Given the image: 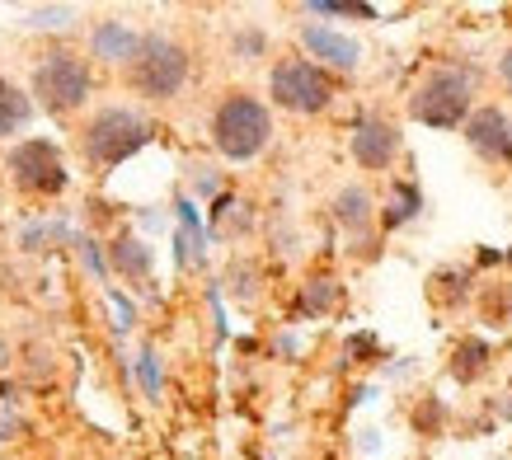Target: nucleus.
I'll return each mask as SVG.
<instances>
[{
	"instance_id": "2",
	"label": "nucleus",
	"mask_w": 512,
	"mask_h": 460,
	"mask_svg": "<svg viewBox=\"0 0 512 460\" xmlns=\"http://www.w3.org/2000/svg\"><path fill=\"white\" fill-rule=\"evenodd\" d=\"M268 141H273V113H268L264 99L226 94L217 104V113H212V146H217L221 160L245 165V160L268 151Z\"/></svg>"
},
{
	"instance_id": "11",
	"label": "nucleus",
	"mask_w": 512,
	"mask_h": 460,
	"mask_svg": "<svg viewBox=\"0 0 512 460\" xmlns=\"http://www.w3.org/2000/svg\"><path fill=\"white\" fill-rule=\"evenodd\" d=\"M141 43H146V33H137L132 24H123V19H104V24H94V33H90V52L99 62H113V66L137 62Z\"/></svg>"
},
{
	"instance_id": "3",
	"label": "nucleus",
	"mask_w": 512,
	"mask_h": 460,
	"mask_svg": "<svg viewBox=\"0 0 512 460\" xmlns=\"http://www.w3.org/2000/svg\"><path fill=\"white\" fill-rule=\"evenodd\" d=\"M151 137H156V123H151V118H141L137 108L109 104L80 127V151H85L90 165L113 169V165H123V160H132L141 146H151Z\"/></svg>"
},
{
	"instance_id": "27",
	"label": "nucleus",
	"mask_w": 512,
	"mask_h": 460,
	"mask_svg": "<svg viewBox=\"0 0 512 460\" xmlns=\"http://www.w3.org/2000/svg\"><path fill=\"white\" fill-rule=\"evenodd\" d=\"M231 282H235V287H231L235 296H245V301L254 296V268H249V263H235V268H231Z\"/></svg>"
},
{
	"instance_id": "25",
	"label": "nucleus",
	"mask_w": 512,
	"mask_h": 460,
	"mask_svg": "<svg viewBox=\"0 0 512 460\" xmlns=\"http://www.w3.org/2000/svg\"><path fill=\"white\" fill-rule=\"evenodd\" d=\"M62 19H76V10L71 5H43V10L29 15V24L33 29H62Z\"/></svg>"
},
{
	"instance_id": "28",
	"label": "nucleus",
	"mask_w": 512,
	"mask_h": 460,
	"mask_svg": "<svg viewBox=\"0 0 512 460\" xmlns=\"http://www.w3.org/2000/svg\"><path fill=\"white\" fill-rule=\"evenodd\" d=\"M179 221H184L188 235H202V221H198V207H193V198H179Z\"/></svg>"
},
{
	"instance_id": "7",
	"label": "nucleus",
	"mask_w": 512,
	"mask_h": 460,
	"mask_svg": "<svg viewBox=\"0 0 512 460\" xmlns=\"http://www.w3.org/2000/svg\"><path fill=\"white\" fill-rule=\"evenodd\" d=\"M5 169H10V184L19 193H38V198H52V193H62L71 184V174L62 165V151L43 137H29V141H19V146H10Z\"/></svg>"
},
{
	"instance_id": "26",
	"label": "nucleus",
	"mask_w": 512,
	"mask_h": 460,
	"mask_svg": "<svg viewBox=\"0 0 512 460\" xmlns=\"http://www.w3.org/2000/svg\"><path fill=\"white\" fill-rule=\"evenodd\" d=\"M109 306H113V320H118L113 329H118V334H127V329L137 324V310H132V301H127L118 287H109Z\"/></svg>"
},
{
	"instance_id": "24",
	"label": "nucleus",
	"mask_w": 512,
	"mask_h": 460,
	"mask_svg": "<svg viewBox=\"0 0 512 460\" xmlns=\"http://www.w3.org/2000/svg\"><path fill=\"white\" fill-rule=\"evenodd\" d=\"M76 249H80V263H85V268H90L94 277H104V273H109V259H104V249H99V240H90V235H80Z\"/></svg>"
},
{
	"instance_id": "4",
	"label": "nucleus",
	"mask_w": 512,
	"mask_h": 460,
	"mask_svg": "<svg viewBox=\"0 0 512 460\" xmlns=\"http://www.w3.org/2000/svg\"><path fill=\"white\" fill-rule=\"evenodd\" d=\"M268 99L296 118H315L334 104V80L325 66H315L311 57H282L268 71Z\"/></svg>"
},
{
	"instance_id": "17",
	"label": "nucleus",
	"mask_w": 512,
	"mask_h": 460,
	"mask_svg": "<svg viewBox=\"0 0 512 460\" xmlns=\"http://www.w3.org/2000/svg\"><path fill=\"white\" fill-rule=\"evenodd\" d=\"M339 296H343V287L334 282V277H306V287H301V296H296V310L301 315H329V310L339 306Z\"/></svg>"
},
{
	"instance_id": "30",
	"label": "nucleus",
	"mask_w": 512,
	"mask_h": 460,
	"mask_svg": "<svg viewBox=\"0 0 512 460\" xmlns=\"http://www.w3.org/2000/svg\"><path fill=\"white\" fill-rule=\"evenodd\" d=\"M15 399H19V385L15 381H0V409H15Z\"/></svg>"
},
{
	"instance_id": "10",
	"label": "nucleus",
	"mask_w": 512,
	"mask_h": 460,
	"mask_svg": "<svg viewBox=\"0 0 512 460\" xmlns=\"http://www.w3.org/2000/svg\"><path fill=\"white\" fill-rule=\"evenodd\" d=\"M301 47H306V57L315 66H329V71H348L353 76L362 66V43L339 29H329V24H301Z\"/></svg>"
},
{
	"instance_id": "12",
	"label": "nucleus",
	"mask_w": 512,
	"mask_h": 460,
	"mask_svg": "<svg viewBox=\"0 0 512 460\" xmlns=\"http://www.w3.org/2000/svg\"><path fill=\"white\" fill-rule=\"evenodd\" d=\"M334 221H339L348 235H357V240H367L376 226V202H372V188L362 184H343L339 193H334Z\"/></svg>"
},
{
	"instance_id": "1",
	"label": "nucleus",
	"mask_w": 512,
	"mask_h": 460,
	"mask_svg": "<svg viewBox=\"0 0 512 460\" xmlns=\"http://www.w3.org/2000/svg\"><path fill=\"white\" fill-rule=\"evenodd\" d=\"M475 90H480V71L470 62H442L414 85L409 94V118L437 132H456L470 123L475 113Z\"/></svg>"
},
{
	"instance_id": "19",
	"label": "nucleus",
	"mask_w": 512,
	"mask_h": 460,
	"mask_svg": "<svg viewBox=\"0 0 512 460\" xmlns=\"http://www.w3.org/2000/svg\"><path fill=\"white\" fill-rule=\"evenodd\" d=\"M137 381H141V395L146 399H160V390H165V367H160V353L151 343L137 353Z\"/></svg>"
},
{
	"instance_id": "23",
	"label": "nucleus",
	"mask_w": 512,
	"mask_h": 460,
	"mask_svg": "<svg viewBox=\"0 0 512 460\" xmlns=\"http://www.w3.org/2000/svg\"><path fill=\"white\" fill-rule=\"evenodd\" d=\"M57 235H71L66 221H29V230H24V249H38V245H47V240H57Z\"/></svg>"
},
{
	"instance_id": "8",
	"label": "nucleus",
	"mask_w": 512,
	"mask_h": 460,
	"mask_svg": "<svg viewBox=\"0 0 512 460\" xmlns=\"http://www.w3.org/2000/svg\"><path fill=\"white\" fill-rule=\"evenodd\" d=\"M348 151H353V160L362 169L381 174V169H390L395 160H400L404 137L390 118H381V113H362V118L353 123V132H348Z\"/></svg>"
},
{
	"instance_id": "18",
	"label": "nucleus",
	"mask_w": 512,
	"mask_h": 460,
	"mask_svg": "<svg viewBox=\"0 0 512 460\" xmlns=\"http://www.w3.org/2000/svg\"><path fill=\"white\" fill-rule=\"evenodd\" d=\"M470 282H475L470 268H437L433 282H428V292H433L437 306H461L470 296Z\"/></svg>"
},
{
	"instance_id": "5",
	"label": "nucleus",
	"mask_w": 512,
	"mask_h": 460,
	"mask_svg": "<svg viewBox=\"0 0 512 460\" xmlns=\"http://www.w3.org/2000/svg\"><path fill=\"white\" fill-rule=\"evenodd\" d=\"M33 94L47 113H76L90 99V62L71 47H52L33 66Z\"/></svg>"
},
{
	"instance_id": "22",
	"label": "nucleus",
	"mask_w": 512,
	"mask_h": 460,
	"mask_svg": "<svg viewBox=\"0 0 512 460\" xmlns=\"http://www.w3.org/2000/svg\"><path fill=\"white\" fill-rule=\"evenodd\" d=\"M442 423H447V409H442V399H437V395H428L419 409H414V428H419L423 437H437V432H442Z\"/></svg>"
},
{
	"instance_id": "32",
	"label": "nucleus",
	"mask_w": 512,
	"mask_h": 460,
	"mask_svg": "<svg viewBox=\"0 0 512 460\" xmlns=\"http://www.w3.org/2000/svg\"><path fill=\"white\" fill-rule=\"evenodd\" d=\"M198 193H217V174L212 169H198Z\"/></svg>"
},
{
	"instance_id": "9",
	"label": "nucleus",
	"mask_w": 512,
	"mask_h": 460,
	"mask_svg": "<svg viewBox=\"0 0 512 460\" xmlns=\"http://www.w3.org/2000/svg\"><path fill=\"white\" fill-rule=\"evenodd\" d=\"M461 132H466V146L480 155V160H489V165H512V113L508 108L480 104Z\"/></svg>"
},
{
	"instance_id": "21",
	"label": "nucleus",
	"mask_w": 512,
	"mask_h": 460,
	"mask_svg": "<svg viewBox=\"0 0 512 460\" xmlns=\"http://www.w3.org/2000/svg\"><path fill=\"white\" fill-rule=\"evenodd\" d=\"M306 15H325V19H376V5H339V0H315V5H306Z\"/></svg>"
},
{
	"instance_id": "6",
	"label": "nucleus",
	"mask_w": 512,
	"mask_h": 460,
	"mask_svg": "<svg viewBox=\"0 0 512 460\" xmlns=\"http://www.w3.org/2000/svg\"><path fill=\"white\" fill-rule=\"evenodd\" d=\"M127 71H132V85L146 99H179L188 85V71H193V57H188V47H179L165 33H146L141 57Z\"/></svg>"
},
{
	"instance_id": "14",
	"label": "nucleus",
	"mask_w": 512,
	"mask_h": 460,
	"mask_svg": "<svg viewBox=\"0 0 512 460\" xmlns=\"http://www.w3.org/2000/svg\"><path fill=\"white\" fill-rule=\"evenodd\" d=\"M489 357H494V348H489L484 338H475V334L461 338V343L451 348V376L461 385H475L484 371H489Z\"/></svg>"
},
{
	"instance_id": "20",
	"label": "nucleus",
	"mask_w": 512,
	"mask_h": 460,
	"mask_svg": "<svg viewBox=\"0 0 512 460\" xmlns=\"http://www.w3.org/2000/svg\"><path fill=\"white\" fill-rule=\"evenodd\" d=\"M231 52L240 57V62H259V57L268 52L264 29H254V24H240V29L231 33Z\"/></svg>"
},
{
	"instance_id": "33",
	"label": "nucleus",
	"mask_w": 512,
	"mask_h": 460,
	"mask_svg": "<svg viewBox=\"0 0 512 460\" xmlns=\"http://www.w3.org/2000/svg\"><path fill=\"white\" fill-rule=\"evenodd\" d=\"M10 367V343H5V334H0V371Z\"/></svg>"
},
{
	"instance_id": "16",
	"label": "nucleus",
	"mask_w": 512,
	"mask_h": 460,
	"mask_svg": "<svg viewBox=\"0 0 512 460\" xmlns=\"http://www.w3.org/2000/svg\"><path fill=\"white\" fill-rule=\"evenodd\" d=\"M33 118V99L24 90H19L15 80L0 76V141L15 137V132H24Z\"/></svg>"
},
{
	"instance_id": "15",
	"label": "nucleus",
	"mask_w": 512,
	"mask_h": 460,
	"mask_svg": "<svg viewBox=\"0 0 512 460\" xmlns=\"http://www.w3.org/2000/svg\"><path fill=\"white\" fill-rule=\"evenodd\" d=\"M419 212H423V193H419V184H404V179H395V184H390L386 207H381V230H400V226H409V221H414Z\"/></svg>"
},
{
	"instance_id": "31",
	"label": "nucleus",
	"mask_w": 512,
	"mask_h": 460,
	"mask_svg": "<svg viewBox=\"0 0 512 460\" xmlns=\"http://www.w3.org/2000/svg\"><path fill=\"white\" fill-rule=\"evenodd\" d=\"M498 76H503V85L512 90V47H503V57H498Z\"/></svg>"
},
{
	"instance_id": "29",
	"label": "nucleus",
	"mask_w": 512,
	"mask_h": 460,
	"mask_svg": "<svg viewBox=\"0 0 512 460\" xmlns=\"http://www.w3.org/2000/svg\"><path fill=\"white\" fill-rule=\"evenodd\" d=\"M19 432H24V423L5 409V414H0V442H10V437H19Z\"/></svg>"
},
{
	"instance_id": "13",
	"label": "nucleus",
	"mask_w": 512,
	"mask_h": 460,
	"mask_svg": "<svg viewBox=\"0 0 512 460\" xmlns=\"http://www.w3.org/2000/svg\"><path fill=\"white\" fill-rule=\"evenodd\" d=\"M109 268L118 277H132V282H146L151 277V249L141 245L137 235H118L109 245Z\"/></svg>"
}]
</instances>
